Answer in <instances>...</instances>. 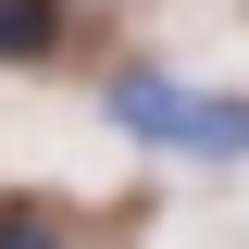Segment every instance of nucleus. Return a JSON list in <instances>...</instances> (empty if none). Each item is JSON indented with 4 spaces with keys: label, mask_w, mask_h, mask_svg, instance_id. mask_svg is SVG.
Here are the masks:
<instances>
[{
    "label": "nucleus",
    "mask_w": 249,
    "mask_h": 249,
    "mask_svg": "<svg viewBox=\"0 0 249 249\" xmlns=\"http://www.w3.org/2000/svg\"><path fill=\"white\" fill-rule=\"evenodd\" d=\"M0 249H75V237H62L37 199H0Z\"/></svg>",
    "instance_id": "nucleus-3"
},
{
    "label": "nucleus",
    "mask_w": 249,
    "mask_h": 249,
    "mask_svg": "<svg viewBox=\"0 0 249 249\" xmlns=\"http://www.w3.org/2000/svg\"><path fill=\"white\" fill-rule=\"evenodd\" d=\"M62 50V0H0V62H50Z\"/></svg>",
    "instance_id": "nucleus-2"
},
{
    "label": "nucleus",
    "mask_w": 249,
    "mask_h": 249,
    "mask_svg": "<svg viewBox=\"0 0 249 249\" xmlns=\"http://www.w3.org/2000/svg\"><path fill=\"white\" fill-rule=\"evenodd\" d=\"M100 112H112L124 137L175 150V162H249V88H187L162 62H124L112 88H100Z\"/></svg>",
    "instance_id": "nucleus-1"
}]
</instances>
